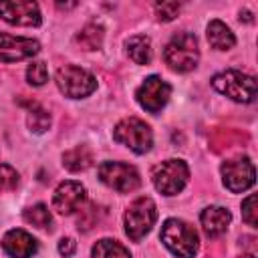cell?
<instances>
[{"instance_id":"cell-7","label":"cell","mask_w":258,"mask_h":258,"mask_svg":"<svg viewBox=\"0 0 258 258\" xmlns=\"http://www.w3.org/2000/svg\"><path fill=\"white\" fill-rule=\"evenodd\" d=\"M56 87L58 91L64 95V97H71V99H83V97H89L95 89H97V79L81 69V67H75V64H64L56 71Z\"/></svg>"},{"instance_id":"cell-9","label":"cell","mask_w":258,"mask_h":258,"mask_svg":"<svg viewBox=\"0 0 258 258\" xmlns=\"http://www.w3.org/2000/svg\"><path fill=\"white\" fill-rule=\"evenodd\" d=\"M135 97H137V103H139L145 111H149V113H159V111L167 105V101H169V97H171V87H169V83H165L161 77L151 75V77H147V79L139 85Z\"/></svg>"},{"instance_id":"cell-8","label":"cell","mask_w":258,"mask_h":258,"mask_svg":"<svg viewBox=\"0 0 258 258\" xmlns=\"http://www.w3.org/2000/svg\"><path fill=\"white\" fill-rule=\"evenodd\" d=\"M99 173V179L113 187L115 191H121V194H129L133 189L139 187L141 179H139V171L129 165V163H121V161H103L97 169Z\"/></svg>"},{"instance_id":"cell-6","label":"cell","mask_w":258,"mask_h":258,"mask_svg":"<svg viewBox=\"0 0 258 258\" xmlns=\"http://www.w3.org/2000/svg\"><path fill=\"white\" fill-rule=\"evenodd\" d=\"M187 179H189V169H187L185 161H181V159L161 161L151 171V181H153L155 189L163 196L179 194L185 187Z\"/></svg>"},{"instance_id":"cell-3","label":"cell","mask_w":258,"mask_h":258,"mask_svg":"<svg viewBox=\"0 0 258 258\" xmlns=\"http://www.w3.org/2000/svg\"><path fill=\"white\" fill-rule=\"evenodd\" d=\"M212 87L226 95L236 103H252L256 99V81L254 77L240 73V71H224L212 77Z\"/></svg>"},{"instance_id":"cell-21","label":"cell","mask_w":258,"mask_h":258,"mask_svg":"<svg viewBox=\"0 0 258 258\" xmlns=\"http://www.w3.org/2000/svg\"><path fill=\"white\" fill-rule=\"evenodd\" d=\"M24 220L28 224H32L34 228H40V230H50L52 228V216H50V212L44 204H34L30 208H26L24 210Z\"/></svg>"},{"instance_id":"cell-17","label":"cell","mask_w":258,"mask_h":258,"mask_svg":"<svg viewBox=\"0 0 258 258\" xmlns=\"http://www.w3.org/2000/svg\"><path fill=\"white\" fill-rule=\"evenodd\" d=\"M208 42L216 48V50H230L236 44L234 32L222 22V20H212L208 24Z\"/></svg>"},{"instance_id":"cell-25","label":"cell","mask_w":258,"mask_h":258,"mask_svg":"<svg viewBox=\"0 0 258 258\" xmlns=\"http://www.w3.org/2000/svg\"><path fill=\"white\" fill-rule=\"evenodd\" d=\"M99 206L97 204H89L81 208V216H79V230H91L93 226H97L99 222Z\"/></svg>"},{"instance_id":"cell-5","label":"cell","mask_w":258,"mask_h":258,"mask_svg":"<svg viewBox=\"0 0 258 258\" xmlns=\"http://www.w3.org/2000/svg\"><path fill=\"white\" fill-rule=\"evenodd\" d=\"M113 137L117 143L129 147L133 153H139V155L149 151L153 145L151 127L137 117H127V119L119 121L113 129Z\"/></svg>"},{"instance_id":"cell-19","label":"cell","mask_w":258,"mask_h":258,"mask_svg":"<svg viewBox=\"0 0 258 258\" xmlns=\"http://www.w3.org/2000/svg\"><path fill=\"white\" fill-rule=\"evenodd\" d=\"M91 258H131L129 250L119 244L117 240H109V238H103L99 240L93 250H91Z\"/></svg>"},{"instance_id":"cell-29","label":"cell","mask_w":258,"mask_h":258,"mask_svg":"<svg viewBox=\"0 0 258 258\" xmlns=\"http://www.w3.org/2000/svg\"><path fill=\"white\" fill-rule=\"evenodd\" d=\"M240 258H254L252 254H244V256H240Z\"/></svg>"},{"instance_id":"cell-18","label":"cell","mask_w":258,"mask_h":258,"mask_svg":"<svg viewBox=\"0 0 258 258\" xmlns=\"http://www.w3.org/2000/svg\"><path fill=\"white\" fill-rule=\"evenodd\" d=\"M127 54L135 64H147L151 60V40L143 34H135L131 36L127 42Z\"/></svg>"},{"instance_id":"cell-2","label":"cell","mask_w":258,"mask_h":258,"mask_svg":"<svg viewBox=\"0 0 258 258\" xmlns=\"http://www.w3.org/2000/svg\"><path fill=\"white\" fill-rule=\"evenodd\" d=\"M163 60L165 64L175 71V73H187L198 67L200 60V48H198V38L189 32H179L175 34L165 50H163Z\"/></svg>"},{"instance_id":"cell-15","label":"cell","mask_w":258,"mask_h":258,"mask_svg":"<svg viewBox=\"0 0 258 258\" xmlns=\"http://www.w3.org/2000/svg\"><path fill=\"white\" fill-rule=\"evenodd\" d=\"M200 220H202V226H204V232L210 236V238H216V236H222L228 226H230V212L222 206H208L204 208V212L200 214Z\"/></svg>"},{"instance_id":"cell-16","label":"cell","mask_w":258,"mask_h":258,"mask_svg":"<svg viewBox=\"0 0 258 258\" xmlns=\"http://www.w3.org/2000/svg\"><path fill=\"white\" fill-rule=\"evenodd\" d=\"M93 161H95L93 151L87 145H77V147H73V149L62 153V165L69 171H75V173L89 169L93 165Z\"/></svg>"},{"instance_id":"cell-4","label":"cell","mask_w":258,"mask_h":258,"mask_svg":"<svg viewBox=\"0 0 258 258\" xmlns=\"http://www.w3.org/2000/svg\"><path fill=\"white\" fill-rule=\"evenodd\" d=\"M155 220H157V208H155L153 200L147 198V196H141V198H137L135 202L129 204V208L123 216L125 234L133 242H139L145 234H149Z\"/></svg>"},{"instance_id":"cell-10","label":"cell","mask_w":258,"mask_h":258,"mask_svg":"<svg viewBox=\"0 0 258 258\" xmlns=\"http://www.w3.org/2000/svg\"><path fill=\"white\" fill-rule=\"evenodd\" d=\"M222 171V179H224V185L238 194V191H244L248 189L252 183H254V177H256V171H254V165L248 157H236V159H228L222 163L220 167Z\"/></svg>"},{"instance_id":"cell-24","label":"cell","mask_w":258,"mask_h":258,"mask_svg":"<svg viewBox=\"0 0 258 258\" xmlns=\"http://www.w3.org/2000/svg\"><path fill=\"white\" fill-rule=\"evenodd\" d=\"M18 181H20L18 171H16L14 167L2 163V165H0V194L16 189V187H18Z\"/></svg>"},{"instance_id":"cell-28","label":"cell","mask_w":258,"mask_h":258,"mask_svg":"<svg viewBox=\"0 0 258 258\" xmlns=\"http://www.w3.org/2000/svg\"><path fill=\"white\" fill-rule=\"evenodd\" d=\"M75 250H77V242H75L73 238H62V240L58 242V252H60L64 258L73 256V254H75Z\"/></svg>"},{"instance_id":"cell-1","label":"cell","mask_w":258,"mask_h":258,"mask_svg":"<svg viewBox=\"0 0 258 258\" xmlns=\"http://www.w3.org/2000/svg\"><path fill=\"white\" fill-rule=\"evenodd\" d=\"M159 238H161L163 246L177 258H194V254L198 252V246H200L198 232L187 222L177 220V218H169L163 222Z\"/></svg>"},{"instance_id":"cell-22","label":"cell","mask_w":258,"mask_h":258,"mask_svg":"<svg viewBox=\"0 0 258 258\" xmlns=\"http://www.w3.org/2000/svg\"><path fill=\"white\" fill-rule=\"evenodd\" d=\"M26 125H28V129H30L32 133H36V135L48 131V127H50V115H48V111L42 109V107L30 109V111H28V117H26Z\"/></svg>"},{"instance_id":"cell-20","label":"cell","mask_w":258,"mask_h":258,"mask_svg":"<svg viewBox=\"0 0 258 258\" xmlns=\"http://www.w3.org/2000/svg\"><path fill=\"white\" fill-rule=\"evenodd\" d=\"M103 36H105V30L101 24H87L79 34H77V44H81V48L85 50H97L101 48L103 44Z\"/></svg>"},{"instance_id":"cell-11","label":"cell","mask_w":258,"mask_h":258,"mask_svg":"<svg viewBox=\"0 0 258 258\" xmlns=\"http://www.w3.org/2000/svg\"><path fill=\"white\" fill-rule=\"evenodd\" d=\"M85 202H87V189L81 181H73V179L62 181L52 194V208L62 216L79 212L85 206Z\"/></svg>"},{"instance_id":"cell-12","label":"cell","mask_w":258,"mask_h":258,"mask_svg":"<svg viewBox=\"0 0 258 258\" xmlns=\"http://www.w3.org/2000/svg\"><path fill=\"white\" fill-rule=\"evenodd\" d=\"M0 18L8 24L16 26H38L40 24V10L36 2L16 0V2H0Z\"/></svg>"},{"instance_id":"cell-23","label":"cell","mask_w":258,"mask_h":258,"mask_svg":"<svg viewBox=\"0 0 258 258\" xmlns=\"http://www.w3.org/2000/svg\"><path fill=\"white\" fill-rule=\"evenodd\" d=\"M26 81L32 85V87H42L46 81H48V69L42 60H36V62H30L28 69H26Z\"/></svg>"},{"instance_id":"cell-13","label":"cell","mask_w":258,"mask_h":258,"mask_svg":"<svg viewBox=\"0 0 258 258\" xmlns=\"http://www.w3.org/2000/svg\"><path fill=\"white\" fill-rule=\"evenodd\" d=\"M40 50V44L32 38L10 36L0 32V62H16L34 56Z\"/></svg>"},{"instance_id":"cell-27","label":"cell","mask_w":258,"mask_h":258,"mask_svg":"<svg viewBox=\"0 0 258 258\" xmlns=\"http://www.w3.org/2000/svg\"><path fill=\"white\" fill-rule=\"evenodd\" d=\"M242 218L248 226L256 228L258 226V218H256V196L250 194L244 202H242Z\"/></svg>"},{"instance_id":"cell-14","label":"cell","mask_w":258,"mask_h":258,"mask_svg":"<svg viewBox=\"0 0 258 258\" xmlns=\"http://www.w3.org/2000/svg\"><path fill=\"white\" fill-rule=\"evenodd\" d=\"M2 250L10 258H32L38 250V242L24 230H8L2 236Z\"/></svg>"},{"instance_id":"cell-26","label":"cell","mask_w":258,"mask_h":258,"mask_svg":"<svg viewBox=\"0 0 258 258\" xmlns=\"http://www.w3.org/2000/svg\"><path fill=\"white\" fill-rule=\"evenodd\" d=\"M179 8L181 6L177 2H157L155 4V16L161 22H169V20H173L179 14Z\"/></svg>"}]
</instances>
